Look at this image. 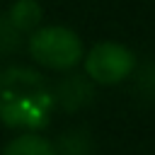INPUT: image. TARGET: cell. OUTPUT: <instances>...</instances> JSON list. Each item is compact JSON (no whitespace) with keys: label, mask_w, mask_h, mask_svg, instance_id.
<instances>
[{"label":"cell","mask_w":155,"mask_h":155,"mask_svg":"<svg viewBox=\"0 0 155 155\" xmlns=\"http://www.w3.org/2000/svg\"><path fill=\"white\" fill-rule=\"evenodd\" d=\"M90 133L85 131H70V133H63L61 138V150L56 148V153L61 155H90Z\"/></svg>","instance_id":"obj_7"},{"label":"cell","mask_w":155,"mask_h":155,"mask_svg":"<svg viewBox=\"0 0 155 155\" xmlns=\"http://www.w3.org/2000/svg\"><path fill=\"white\" fill-rule=\"evenodd\" d=\"M7 22L19 31V34H24V31H34V29H39L41 27V19H44V7H41V2L39 0H15L12 5H10V10H7Z\"/></svg>","instance_id":"obj_5"},{"label":"cell","mask_w":155,"mask_h":155,"mask_svg":"<svg viewBox=\"0 0 155 155\" xmlns=\"http://www.w3.org/2000/svg\"><path fill=\"white\" fill-rule=\"evenodd\" d=\"M29 56L48 70H73L85 58L80 34L65 24H41L29 34Z\"/></svg>","instance_id":"obj_2"},{"label":"cell","mask_w":155,"mask_h":155,"mask_svg":"<svg viewBox=\"0 0 155 155\" xmlns=\"http://www.w3.org/2000/svg\"><path fill=\"white\" fill-rule=\"evenodd\" d=\"M85 75L94 85H119L136 70V53L121 41H97L85 51Z\"/></svg>","instance_id":"obj_3"},{"label":"cell","mask_w":155,"mask_h":155,"mask_svg":"<svg viewBox=\"0 0 155 155\" xmlns=\"http://www.w3.org/2000/svg\"><path fill=\"white\" fill-rule=\"evenodd\" d=\"M94 82L87 75H68L63 78L51 92H53V102L56 107L65 109V111H78L85 104H90L92 94H94Z\"/></svg>","instance_id":"obj_4"},{"label":"cell","mask_w":155,"mask_h":155,"mask_svg":"<svg viewBox=\"0 0 155 155\" xmlns=\"http://www.w3.org/2000/svg\"><path fill=\"white\" fill-rule=\"evenodd\" d=\"M138 87H143L145 92H153L155 90V61L143 65L140 70V78H138Z\"/></svg>","instance_id":"obj_8"},{"label":"cell","mask_w":155,"mask_h":155,"mask_svg":"<svg viewBox=\"0 0 155 155\" xmlns=\"http://www.w3.org/2000/svg\"><path fill=\"white\" fill-rule=\"evenodd\" d=\"M53 107V92L41 73L27 65L0 70V124L39 131L48 124Z\"/></svg>","instance_id":"obj_1"},{"label":"cell","mask_w":155,"mask_h":155,"mask_svg":"<svg viewBox=\"0 0 155 155\" xmlns=\"http://www.w3.org/2000/svg\"><path fill=\"white\" fill-rule=\"evenodd\" d=\"M2 155H58V153H56V145L41 133L22 131L2 148Z\"/></svg>","instance_id":"obj_6"}]
</instances>
